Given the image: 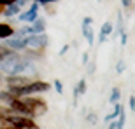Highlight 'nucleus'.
<instances>
[{"instance_id":"8","label":"nucleus","mask_w":135,"mask_h":129,"mask_svg":"<svg viewBox=\"0 0 135 129\" xmlns=\"http://www.w3.org/2000/svg\"><path fill=\"white\" fill-rule=\"evenodd\" d=\"M86 91H88V87H86V79H81L79 82H77V85L74 87V99L77 101L79 94H84Z\"/></svg>"},{"instance_id":"6","label":"nucleus","mask_w":135,"mask_h":129,"mask_svg":"<svg viewBox=\"0 0 135 129\" xmlns=\"http://www.w3.org/2000/svg\"><path fill=\"white\" fill-rule=\"evenodd\" d=\"M25 4V0H16L14 4H11L5 7L4 10V14L7 16V18H11V16H14V14H20V9H21V5Z\"/></svg>"},{"instance_id":"17","label":"nucleus","mask_w":135,"mask_h":129,"mask_svg":"<svg viewBox=\"0 0 135 129\" xmlns=\"http://www.w3.org/2000/svg\"><path fill=\"white\" fill-rule=\"evenodd\" d=\"M112 30H114V26H112V23H110V21H105L104 25H102V33L104 35H107V37H109L110 33H112Z\"/></svg>"},{"instance_id":"14","label":"nucleus","mask_w":135,"mask_h":129,"mask_svg":"<svg viewBox=\"0 0 135 129\" xmlns=\"http://www.w3.org/2000/svg\"><path fill=\"white\" fill-rule=\"evenodd\" d=\"M11 54H12V51H11L9 45H0V63L4 60H7Z\"/></svg>"},{"instance_id":"26","label":"nucleus","mask_w":135,"mask_h":129,"mask_svg":"<svg viewBox=\"0 0 135 129\" xmlns=\"http://www.w3.org/2000/svg\"><path fill=\"white\" fill-rule=\"evenodd\" d=\"M105 39H107V35H104V33L100 31V35H98V40H100L102 44H104V42H105Z\"/></svg>"},{"instance_id":"24","label":"nucleus","mask_w":135,"mask_h":129,"mask_svg":"<svg viewBox=\"0 0 135 129\" xmlns=\"http://www.w3.org/2000/svg\"><path fill=\"white\" fill-rule=\"evenodd\" d=\"M39 4H53V2H58V0H35Z\"/></svg>"},{"instance_id":"15","label":"nucleus","mask_w":135,"mask_h":129,"mask_svg":"<svg viewBox=\"0 0 135 129\" xmlns=\"http://www.w3.org/2000/svg\"><path fill=\"white\" fill-rule=\"evenodd\" d=\"M16 114V110H12L9 106V108H5V106H0V119L2 120H5L7 117H11V115H14Z\"/></svg>"},{"instance_id":"16","label":"nucleus","mask_w":135,"mask_h":129,"mask_svg":"<svg viewBox=\"0 0 135 129\" xmlns=\"http://www.w3.org/2000/svg\"><path fill=\"white\" fill-rule=\"evenodd\" d=\"M119 98H121V91L118 89V87H114V89H112V93H110L109 103H110V105H114V103H118V101H119Z\"/></svg>"},{"instance_id":"11","label":"nucleus","mask_w":135,"mask_h":129,"mask_svg":"<svg viewBox=\"0 0 135 129\" xmlns=\"http://www.w3.org/2000/svg\"><path fill=\"white\" fill-rule=\"evenodd\" d=\"M25 84H28V79H25V77H20V75H11L9 85H25Z\"/></svg>"},{"instance_id":"12","label":"nucleus","mask_w":135,"mask_h":129,"mask_svg":"<svg viewBox=\"0 0 135 129\" xmlns=\"http://www.w3.org/2000/svg\"><path fill=\"white\" fill-rule=\"evenodd\" d=\"M32 28H33V33H42V31H44V28H46L44 19H42V18H37V19L32 23Z\"/></svg>"},{"instance_id":"23","label":"nucleus","mask_w":135,"mask_h":129,"mask_svg":"<svg viewBox=\"0 0 135 129\" xmlns=\"http://www.w3.org/2000/svg\"><path fill=\"white\" fill-rule=\"evenodd\" d=\"M88 120H90L91 124H95V122H97V115L95 114H90V115H88Z\"/></svg>"},{"instance_id":"29","label":"nucleus","mask_w":135,"mask_h":129,"mask_svg":"<svg viewBox=\"0 0 135 129\" xmlns=\"http://www.w3.org/2000/svg\"><path fill=\"white\" fill-rule=\"evenodd\" d=\"M93 72H95V63H91L90 70H88V73H93Z\"/></svg>"},{"instance_id":"19","label":"nucleus","mask_w":135,"mask_h":129,"mask_svg":"<svg viewBox=\"0 0 135 129\" xmlns=\"http://www.w3.org/2000/svg\"><path fill=\"white\" fill-rule=\"evenodd\" d=\"M121 5H123V9H132L133 0H121Z\"/></svg>"},{"instance_id":"7","label":"nucleus","mask_w":135,"mask_h":129,"mask_svg":"<svg viewBox=\"0 0 135 129\" xmlns=\"http://www.w3.org/2000/svg\"><path fill=\"white\" fill-rule=\"evenodd\" d=\"M5 45H9L11 49L18 51V49H23V47H26V42H25V39L16 37V35H14V39H9L7 42H5Z\"/></svg>"},{"instance_id":"3","label":"nucleus","mask_w":135,"mask_h":129,"mask_svg":"<svg viewBox=\"0 0 135 129\" xmlns=\"http://www.w3.org/2000/svg\"><path fill=\"white\" fill-rule=\"evenodd\" d=\"M4 122H5V126H14V127H18V129H39L37 124H35L28 115L18 114V112H16L14 115L7 117Z\"/></svg>"},{"instance_id":"13","label":"nucleus","mask_w":135,"mask_h":129,"mask_svg":"<svg viewBox=\"0 0 135 129\" xmlns=\"http://www.w3.org/2000/svg\"><path fill=\"white\" fill-rule=\"evenodd\" d=\"M121 108H123V106H121V103H119V101H118V103H114V112H112L110 115H105V117H104V120H112V119H118V117H119Z\"/></svg>"},{"instance_id":"20","label":"nucleus","mask_w":135,"mask_h":129,"mask_svg":"<svg viewBox=\"0 0 135 129\" xmlns=\"http://www.w3.org/2000/svg\"><path fill=\"white\" fill-rule=\"evenodd\" d=\"M55 89H56V93H63V84H61L60 80H55Z\"/></svg>"},{"instance_id":"10","label":"nucleus","mask_w":135,"mask_h":129,"mask_svg":"<svg viewBox=\"0 0 135 129\" xmlns=\"http://www.w3.org/2000/svg\"><path fill=\"white\" fill-rule=\"evenodd\" d=\"M83 35L86 37L88 44L93 45V42H95V37H93V30H91V25H83Z\"/></svg>"},{"instance_id":"30","label":"nucleus","mask_w":135,"mask_h":129,"mask_svg":"<svg viewBox=\"0 0 135 129\" xmlns=\"http://www.w3.org/2000/svg\"><path fill=\"white\" fill-rule=\"evenodd\" d=\"M109 129H118V122H112V124L109 126Z\"/></svg>"},{"instance_id":"21","label":"nucleus","mask_w":135,"mask_h":129,"mask_svg":"<svg viewBox=\"0 0 135 129\" xmlns=\"http://www.w3.org/2000/svg\"><path fill=\"white\" fill-rule=\"evenodd\" d=\"M128 106L132 108V112H135V96H130V99H128Z\"/></svg>"},{"instance_id":"4","label":"nucleus","mask_w":135,"mask_h":129,"mask_svg":"<svg viewBox=\"0 0 135 129\" xmlns=\"http://www.w3.org/2000/svg\"><path fill=\"white\" fill-rule=\"evenodd\" d=\"M25 42H26V47H32V49H42V47L47 45L49 39H47L46 33H33V35H30L28 39H25Z\"/></svg>"},{"instance_id":"22","label":"nucleus","mask_w":135,"mask_h":129,"mask_svg":"<svg viewBox=\"0 0 135 129\" xmlns=\"http://www.w3.org/2000/svg\"><path fill=\"white\" fill-rule=\"evenodd\" d=\"M126 40H128V35L123 31V33H121V45H125V44H126Z\"/></svg>"},{"instance_id":"18","label":"nucleus","mask_w":135,"mask_h":129,"mask_svg":"<svg viewBox=\"0 0 135 129\" xmlns=\"http://www.w3.org/2000/svg\"><path fill=\"white\" fill-rule=\"evenodd\" d=\"M125 70H126L125 61H123V60H119V61H118V64H116V72H118V73H123Z\"/></svg>"},{"instance_id":"9","label":"nucleus","mask_w":135,"mask_h":129,"mask_svg":"<svg viewBox=\"0 0 135 129\" xmlns=\"http://www.w3.org/2000/svg\"><path fill=\"white\" fill-rule=\"evenodd\" d=\"M14 35V30H12V26L11 25H0V39H9Z\"/></svg>"},{"instance_id":"5","label":"nucleus","mask_w":135,"mask_h":129,"mask_svg":"<svg viewBox=\"0 0 135 129\" xmlns=\"http://www.w3.org/2000/svg\"><path fill=\"white\" fill-rule=\"evenodd\" d=\"M37 10H39V2L32 4L30 9L26 10V12H23V14H20V18H18V19H20V21H25V23H33V21L37 19Z\"/></svg>"},{"instance_id":"1","label":"nucleus","mask_w":135,"mask_h":129,"mask_svg":"<svg viewBox=\"0 0 135 129\" xmlns=\"http://www.w3.org/2000/svg\"><path fill=\"white\" fill-rule=\"evenodd\" d=\"M44 91H49V84L37 80V82H28L25 85H11L9 93L14 98H20V96H32L35 93H44Z\"/></svg>"},{"instance_id":"2","label":"nucleus","mask_w":135,"mask_h":129,"mask_svg":"<svg viewBox=\"0 0 135 129\" xmlns=\"http://www.w3.org/2000/svg\"><path fill=\"white\" fill-rule=\"evenodd\" d=\"M28 66H30V61L26 58H20V56H14V54H11L7 60H4L0 63V70L9 75H20Z\"/></svg>"},{"instance_id":"27","label":"nucleus","mask_w":135,"mask_h":129,"mask_svg":"<svg viewBox=\"0 0 135 129\" xmlns=\"http://www.w3.org/2000/svg\"><path fill=\"white\" fill-rule=\"evenodd\" d=\"M67 51H69V45H65V47H61V51H60V56H61V54H65Z\"/></svg>"},{"instance_id":"25","label":"nucleus","mask_w":135,"mask_h":129,"mask_svg":"<svg viewBox=\"0 0 135 129\" xmlns=\"http://www.w3.org/2000/svg\"><path fill=\"white\" fill-rule=\"evenodd\" d=\"M93 23V18H84V21H83V25H91Z\"/></svg>"},{"instance_id":"28","label":"nucleus","mask_w":135,"mask_h":129,"mask_svg":"<svg viewBox=\"0 0 135 129\" xmlns=\"http://www.w3.org/2000/svg\"><path fill=\"white\" fill-rule=\"evenodd\" d=\"M83 63H88V52H84V54H83Z\"/></svg>"}]
</instances>
